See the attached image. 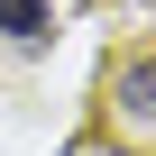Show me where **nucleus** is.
I'll return each instance as SVG.
<instances>
[{
	"mask_svg": "<svg viewBox=\"0 0 156 156\" xmlns=\"http://www.w3.org/2000/svg\"><path fill=\"white\" fill-rule=\"evenodd\" d=\"M101 101H110V119H119L129 138H147V147H156V46H147V55H119V64H110Z\"/></svg>",
	"mask_w": 156,
	"mask_h": 156,
	"instance_id": "obj_1",
	"label": "nucleus"
},
{
	"mask_svg": "<svg viewBox=\"0 0 156 156\" xmlns=\"http://www.w3.org/2000/svg\"><path fill=\"white\" fill-rule=\"evenodd\" d=\"M55 28V9H46V0H0V37H19V46H37Z\"/></svg>",
	"mask_w": 156,
	"mask_h": 156,
	"instance_id": "obj_2",
	"label": "nucleus"
}]
</instances>
